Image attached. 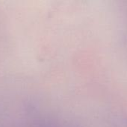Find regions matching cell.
I'll list each match as a JSON object with an SVG mask.
<instances>
[{"label": "cell", "mask_w": 127, "mask_h": 127, "mask_svg": "<svg viewBox=\"0 0 127 127\" xmlns=\"http://www.w3.org/2000/svg\"><path fill=\"white\" fill-rule=\"evenodd\" d=\"M36 127H54L53 125L50 124H48V123H45V122H40L39 123Z\"/></svg>", "instance_id": "1"}]
</instances>
